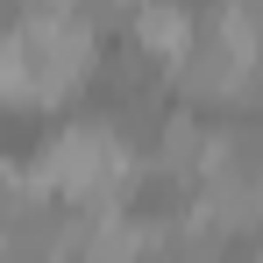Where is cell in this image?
Instances as JSON below:
<instances>
[{"instance_id": "1", "label": "cell", "mask_w": 263, "mask_h": 263, "mask_svg": "<svg viewBox=\"0 0 263 263\" xmlns=\"http://www.w3.org/2000/svg\"><path fill=\"white\" fill-rule=\"evenodd\" d=\"M92 14L79 7H22L0 14V107H64L92 79Z\"/></svg>"}, {"instance_id": "2", "label": "cell", "mask_w": 263, "mask_h": 263, "mask_svg": "<svg viewBox=\"0 0 263 263\" xmlns=\"http://www.w3.org/2000/svg\"><path fill=\"white\" fill-rule=\"evenodd\" d=\"M29 185L43 199L57 192V199L86 206V214H121V199L142 185V164L128 157V142H121L114 121H64L29 157Z\"/></svg>"}, {"instance_id": "3", "label": "cell", "mask_w": 263, "mask_h": 263, "mask_svg": "<svg viewBox=\"0 0 263 263\" xmlns=\"http://www.w3.org/2000/svg\"><path fill=\"white\" fill-rule=\"evenodd\" d=\"M185 100L199 107H235V100H263V36L249 7H206L192 50L171 64Z\"/></svg>"}, {"instance_id": "4", "label": "cell", "mask_w": 263, "mask_h": 263, "mask_svg": "<svg viewBox=\"0 0 263 263\" xmlns=\"http://www.w3.org/2000/svg\"><path fill=\"white\" fill-rule=\"evenodd\" d=\"M185 220H192L199 235H214V242L256 235L263 228V171H206Z\"/></svg>"}, {"instance_id": "5", "label": "cell", "mask_w": 263, "mask_h": 263, "mask_svg": "<svg viewBox=\"0 0 263 263\" xmlns=\"http://www.w3.org/2000/svg\"><path fill=\"white\" fill-rule=\"evenodd\" d=\"M157 228H164V220H128V214H86V235H79V263H149V249L164 242Z\"/></svg>"}, {"instance_id": "6", "label": "cell", "mask_w": 263, "mask_h": 263, "mask_svg": "<svg viewBox=\"0 0 263 263\" xmlns=\"http://www.w3.org/2000/svg\"><path fill=\"white\" fill-rule=\"evenodd\" d=\"M206 142H214V128L199 121V114H164V135H157V149H149V171L171 178V185H199L206 178Z\"/></svg>"}, {"instance_id": "7", "label": "cell", "mask_w": 263, "mask_h": 263, "mask_svg": "<svg viewBox=\"0 0 263 263\" xmlns=\"http://www.w3.org/2000/svg\"><path fill=\"white\" fill-rule=\"evenodd\" d=\"M128 29H135V43H142V57L178 64L192 50V36H199V14H185V7H135Z\"/></svg>"}, {"instance_id": "8", "label": "cell", "mask_w": 263, "mask_h": 263, "mask_svg": "<svg viewBox=\"0 0 263 263\" xmlns=\"http://www.w3.org/2000/svg\"><path fill=\"white\" fill-rule=\"evenodd\" d=\"M0 263H22V256H7V249H0Z\"/></svg>"}]
</instances>
